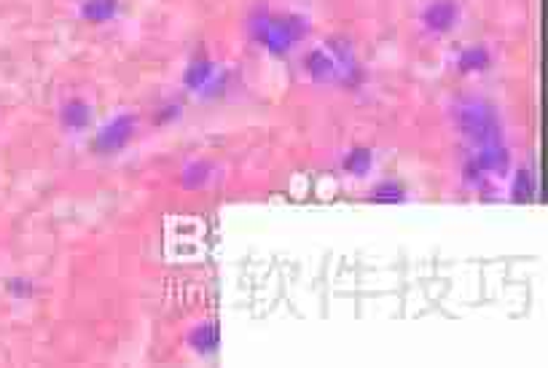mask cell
I'll return each mask as SVG.
<instances>
[{
	"instance_id": "6da1fadb",
	"label": "cell",
	"mask_w": 548,
	"mask_h": 368,
	"mask_svg": "<svg viewBox=\"0 0 548 368\" xmlns=\"http://www.w3.org/2000/svg\"><path fill=\"white\" fill-rule=\"evenodd\" d=\"M248 38L272 57L293 54L312 32V24L298 11H274L267 3H256L248 22Z\"/></svg>"
},
{
	"instance_id": "7a4b0ae2",
	"label": "cell",
	"mask_w": 548,
	"mask_h": 368,
	"mask_svg": "<svg viewBox=\"0 0 548 368\" xmlns=\"http://www.w3.org/2000/svg\"><path fill=\"white\" fill-rule=\"evenodd\" d=\"M452 124L470 151L506 140L498 108L476 95H465L452 106Z\"/></svg>"
},
{
	"instance_id": "3957f363",
	"label": "cell",
	"mask_w": 548,
	"mask_h": 368,
	"mask_svg": "<svg viewBox=\"0 0 548 368\" xmlns=\"http://www.w3.org/2000/svg\"><path fill=\"white\" fill-rule=\"evenodd\" d=\"M229 84H232L229 68H224L207 54H196L180 73V87L202 103L221 97L229 89Z\"/></svg>"
},
{
	"instance_id": "277c9868",
	"label": "cell",
	"mask_w": 548,
	"mask_h": 368,
	"mask_svg": "<svg viewBox=\"0 0 548 368\" xmlns=\"http://www.w3.org/2000/svg\"><path fill=\"white\" fill-rule=\"evenodd\" d=\"M140 132V116L135 111H116L100 124L92 134V151L97 156H119L132 145Z\"/></svg>"
},
{
	"instance_id": "5b68a950",
	"label": "cell",
	"mask_w": 548,
	"mask_h": 368,
	"mask_svg": "<svg viewBox=\"0 0 548 368\" xmlns=\"http://www.w3.org/2000/svg\"><path fill=\"white\" fill-rule=\"evenodd\" d=\"M462 0H422L416 11L419 30L427 38H449L462 27Z\"/></svg>"
},
{
	"instance_id": "8992f818",
	"label": "cell",
	"mask_w": 548,
	"mask_h": 368,
	"mask_svg": "<svg viewBox=\"0 0 548 368\" xmlns=\"http://www.w3.org/2000/svg\"><path fill=\"white\" fill-rule=\"evenodd\" d=\"M301 73L312 87H333L342 78L339 62L325 43H315L301 54Z\"/></svg>"
},
{
	"instance_id": "52a82bcc",
	"label": "cell",
	"mask_w": 548,
	"mask_h": 368,
	"mask_svg": "<svg viewBox=\"0 0 548 368\" xmlns=\"http://www.w3.org/2000/svg\"><path fill=\"white\" fill-rule=\"evenodd\" d=\"M452 68H454V73L468 76V78H470V76H484V73H489V70L495 68V51H492V46L484 43V41L468 43V46H462V49L454 51Z\"/></svg>"
},
{
	"instance_id": "ba28073f",
	"label": "cell",
	"mask_w": 548,
	"mask_h": 368,
	"mask_svg": "<svg viewBox=\"0 0 548 368\" xmlns=\"http://www.w3.org/2000/svg\"><path fill=\"white\" fill-rule=\"evenodd\" d=\"M186 350L191 355H196L199 361H213L218 355L221 347V334H218V323L215 320H196L188 326L186 336Z\"/></svg>"
},
{
	"instance_id": "9c48e42d",
	"label": "cell",
	"mask_w": 548,
	"mask_h": 368,
	"mask_svg": "<svg viewBox=\"0 0 548 368\" xmlns=\"http://www.w3.org/2000/svg\"><path fill=\"white\" fill-rule=\"evenodd\" d=\"M59 126L68 134H87L95 129V106L87 97H68L59 106Z\"/></svg>"
},
{
	"instance_id": "30bf717a",
	"label": "cell",
	"mask_w": 548,
	"mask_h": 368,
	"mask_svg": "<svg viewBox=\"0 0 548 368\" xmlns=\"http://www.w3.org/2000/svg\"><path fill=\"white\" fill-rule=\"evenodd\" d=\"M213 180H215V164L210 159L196 156L180 167V189L183 191H191V194L207 191L213 186Z\"/></svg>"
},
{
	"instance_id": "8fae6325",
	"label": "cell",
	"mask_w": 548,
	"mask_h": 368,
	"mask_svg": "<svg viewBox=\"0 0 548 368\" xmlns=\"http://www.w3.org/2000/svg\"><path fill=\"white\" fill-rule=\"evenodd\" d=\"M377 170V153L369 145H352L342 153V172L352 180H366Z\"/></svg>"
},
{
	"instance_id": "7c38bea8",
	"label": "cell",
	"mask_w": 548,
	"mask_h": 368,
	"mask_svg": "<svg viewBox=\"0 0 548 368\" xmlns=\"http://www.w3.org/2000/svg\"><path fill=\"white\" fill-rule=\"evenodd\" d=\"M76 14L89 24H108L122 16V0H78Z\"/></svg>"
},
{
	"instance_id": "4fadbf2b",
	"label": "cell",
	"mask_w": 548,
	"mask_h": 368,
	"mask_svg": "<svg viewBox=\"0 0 548 368\" xmlns=\"http://www.w3.org/2000/svg\"><path fill=\"white\" fill-rule=\"evenodd\" d=\"M369 199L371 202H379V205H401L409 199V189L396 180V178H388V180H379L371 191H369Z\"/></svg>"
},
{
	"instance_id": "5bb4252c",
	"label": "cell",
	"mask_w": 548,
	"mask_h": 368,
	"mask_svg": "<svg viewBox=\"0 0 548 368\" xmlns=\"http://www.w3.org/2000/svg\"><path fill=\"white\" fill-rule=\"evenodd\" d=\"M514 175H511V199H516V202H530L533 197H535V172L530 170V167H514L511 170Z\"/></svg>"
},
{
	"instance_id": "9a60e30c",
	"label": "cell",
	"mask_w": 548,
	"mask_h": 368,
	"mask_svg": "<svg viewBox=\"0 0 548 368\" xmlns=\"http://www.w3.org/2000/svg\"><path fill=\"white\" fill-rule=\"evenodd\" d=\"M8 293H11L16 301H27V299L35 293V285H32V280H27V277H11V280H8Z\"/></svg>"
},
{
	"instance_id": "2e32d148",
	"label": "cell",
	"mask_w": 548,
	"mask_h": 368,
	"mask_svg": "<svg viewBox=\"0 0 548 368\" xmlns=\"http://www.w3.org/2000/svg\"><path fill=\"white\" fill-rule=\"evenodd\" d=\"M183 116V108H180V103H167L159 114H156V122L159 124H175L178 119Z\"/></svg>"
}]
</instances>
